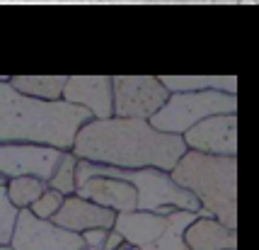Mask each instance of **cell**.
<instances>
[{
	"label": "cell",
	"instance_id": "3957f363",
	"mask_svg": "<svg viewBox=\"0 0 259 250\" xmlns=\"http://www.w3.org/2000/svg\"><path fill=\"white\" fill-rule=\"evenodd\" d=\"M172 180L199 199L206 214L237 231V158L187 151L172 168Z\"/></svg>",
	"mask_w": 259,
	"mask_h": 250
},
{
	"label": "cell",
	"instance_id": "d6a6232c",
	"mask_svg": "<svg viewBox=\"0 0 259 250\" xmlns=\"http://www.w3.org/2000/svg\"><path fill=\"white\" fill-rule=\"evenodd\" d=\"M254 3H257V5H259V0H254Z\"/></svg>",
	"mask_w": 259,
	"mask_h": 250
},
{
	"label": "cell",
	"instance_id": "5bb4252c",
	"mask_svg": "<svg viewBox=\"0 0 259 250\" xmlns=\"http://www.w3.org/2000/svg\"><path fill=\"white\" fill-rule=\"evenodd\" d=\"M189 250H237V231L228 228L215 216H196L184 231Z\"/></svg>",
	"mask_w": 259,
	"mask_h": 250
},
{
	"label": "cell",
	"instance_id": "5b68a950",
	"mask_svg": "<svg viewBox=\"0 0 259 250\" xmlns=\"http://www.w3.org/2000/svg\"><path fill=\"white\" fill-rule=\"evenodd\" d=\"M194 211L177 209L172 214H155V211H124L116 214L114 228L141 250H189L184 240V231L196 221Z\"/></svg>",
	"mask_w": 259,
	"mask_h": 250
},
{
	"label": "cell",
	"instance_id": "9c48e42d",
	"mask_svg": "<svg viewBox=\"0 0 259 250\" xmlns=\"http://www.w3.org/2000/svg\"><path fill=\"white\" fill-rule=\"evenodd\" d=\"M61 158H63V151L51 146L5 144L0 146V175L8 180L17 175H36L49 182Z\"/></svg>",
	"mask_w": 259,
	"mask_h": 250
},
{
	"label": "cell",
	"instance_id": "4fadbf2b",
	"mask_svg": "<svg viewBox=\"0 0 259 250\" xmlns=\"http://www.w3.org/2000/svg\"><path fill=\"white\" fill-rule=\"evenodd\" d=\"M75 194L90 199L95 204H102L107 209H114L116 214L124 211H136L138 209V192L131 182L121 180V177H112V175H95L80 182Z\"/></svg>",
	"mask_w": 259,
	"mask_h": 250
},
{
	"label": "cell",
	"instance_id": "8992f818",
	"mask_svg": "<svg viewBox=\"0 0 259 250\" xmlns=\"http://www.w3.org/2000/svg\"><path fill=\"white\" fill-rule=\"evenodd\" d=\"M213 114H237V97L221 90L172 92L165 107L158 114H153L148 122L158 131L182 136L194 124Z\"/></svg>",
	"mask_w": 259,
	"mask_h": 250
},
{
	"label": "cell",
	"instance_id": "7402d4cb",
	"mask_svg": "<svg viewBox=\"0 0 259 250\" xmlns=\"http://www.w3.org/2000/svg\"><path fill=\"white\" fill-rule=\"evenodd\" d=\"M124 243H126L124 236H121L116 228H112V231H109V238H107V243H104V250H119Z\"/></svg>",
	"mask_w": 259,
	"mask_h": 250
},
{
	"label": "cell",
	"instance_id": "4dcf8cb0",
	"mask_svg": "<svg viewBox=\"0 0 259 250\" xmlns=\"http://www.w3.org/2000/svg\"><path fill=\"white\" fill-rule=\"evenodd\" d=\"M85 250H104V248H85Z\"/></svg>",
	"mask_w": 259,
	"mask_h": 250
},
{
	"label": "cell",
	"instance_id": "f1b7e54d",
	"mask_svg": "<svg viewBox=\"0 0 259 250\" xmlns=\"http://www.w3.org/2000/svg\"><path fill=\"white\" fill-rule=\"evenodd\" d=\"M240 5H257L254 0H240Z\"/></svg>",
	"mask_w": 259,
	"mask_h": 250
},
{
	"label": "cell",
	"instance_id": "7a4b0ae2",
	"mask_svg": "<svg viewBox=\"0 0 259 250\" xmlns=\"http://www.w3.org/2000/svg\"><path fill=\"white\" fill-rule=\"evenodd\" d=\"M95 119L90 110L66 100L46 102L15 90L8 78H0V146L32 144L70 151L80 126Z\"/></svg>",
	"mask_w": 259,
	"mask_h": 250
},
{
	"label": "cell",
	"instance_id": "7c38bea8",
	"mask_svg": "<svg viewBox=\"0 0 259 250\" xmlns=\"http://www.w3.org/2000/svg\"><path fill=\"white\" fill-rule=\"evenodd\" d=\"M51 221L58 224L61 228H68V231L82 236L90 228H114L116 211L102 204H95V202L80 197V194H68L61 209H58V214Z\"/></svg>",
	"mask_w": 259,
	"mask_h": 250
},
{
	"label": "cell",
	"instance_id": "30bf717a",
	"mask_svg": "<svg viewBox=\"0 0 259 250\" xmlns=\"http://www.w3.org/2000/svg\"><path fill=\"white\" fill-rule=\"evenodd\" d=\"M182 136L189 151L208 156H237V114L206 117Z\"/></svg>",
	"mask_w": 259,
	"mask_h": 250
},
{
	"label": "cell",
	"instance_id": "603a6c76",
	"mask_svg": "<svg viewBox=\"0 0 259 250\" xmlns=\"http://www.w3.org/2000/svg\"><path fill=\"white\" fill-rule=\"evenodd\" d=\"M153 5H213V0H153Z\"/></svg>",
	"mask_w": 259,
	"mask_h": 250
},
{
	"label": "cell",
	"instance_id": "2e32d148",
	"mask_svg": "<svg viewBox=\"0 0 259 250\" xmlns=\"http://www.w3.org/2000/svg\"><path fill=\"white\" fill-rule=\"evenodd\" d=\"M8 80L15 90H20L27 97L56 102V100H63L68 76H12Z\"/></svg>",
	"mask_w": 259,
	"mask_h": 250
},
{
	"label": "cell",
	"instance_id": "4316f807",
	"mask_svg": "<svg viewBox=\"0 0 259 250\" xmlns=\"http://www.w3.org/2000/svg\"><path fill=\"white\" fill-rule=\"evenodd\" d=\"M213 5H240V0H213Z\"/></svg>",
	"mask_w": 259,
	"mask_h": 250
},
{
	"label": "cell",
	"instance_id": "f546056e",
	"mask_svg": "<svg viewBox=\"0 0 259 250\" xmlns=\"http://www.w3.org/2000/svg\"><path fill=\"white\" fill-rule=\"evenodd\" d=\"M0 250H15L12 245H0Z\"/></svg>",
	"mask_w": 259,
	"mask_h": 250
},
{
	"label": "cell",
	"instance_id": "ba28073f",
	"mask_svg": "<svg viewBox=\"0 0 259 250\" xmlns=\"http://www.w3.org/2000/svg\"><path fill=\"white\" fill-rule=\"evenodd\" d=\"M10 245L15 250H85V240L80 233L61 228L49 219H39L32 209H20Z\"/></svg>",
	"mask_w": 259,
	"mask_h": 250
},
{
	"label": "cell",
	"instance_id": "9a60e30c",
	"mask_svg": "<svg viewBox=\"0 0 259 250\" xmlns=\"http://www.w3.org/2000/svg\"><path fill=\"white\" fill-rule=\"evenodd\" d=\"M162 85L169 92H199V90H221L237 95L235 76H160Z\"/></svg>",
	"mask_w": 259,
	"mask_h": 250
},
{
	"label": "cell",
	"instance_id": "6da1fadb",
	"mask_svg": "<svg viewBox=\"0 0 259 250\" xmlns=\"http://www.w3.org/2000/svg\"><path fill=\"white\" fill-rule=\"evenodd\" d=\"M70 151L78 160H90L97 165H112L121 170L160 168L172 172L189 148L184 136L158 131L148 119L109 117L85 122Z\"/></svg>",
	"mask_w": 259,
	"mask_h": 250
},
{
	"label": "cell",
	"instance_id": "83f0119b",
	"mask_svg": "<svg viewBox=\"0 0 259 250\" xmlns=\"http://www.w3.org/2000/svg\"><path fill=\"white\" fill-rule=\"evenodd\" d=\"M119 250H141V248H136V245H131V243H124Z\"/></svg>",
	"mask_w": 259,
	"mask_h": 250
},
{
	"label": "cell",
	"instance_id": "e0dca14e",
	"mask_svg": "<svg viewBox=\"0 0 259 250\" xmlns=\"http://www.w3.org/2000/svg\"><path fill=\"white\" fill-rule=\"evenodd\" d=\"M46 187H49V182L36 175H17V177H10L5 185L12 206H17V209H29L46 192Z\"/></svg>",
	"mask_w": 259,
	"mask_h": 250
},
{
	"label": "cell",
	"instance_id": "1f68e13d",
	"mask_svg": "<svg viewBox=\"0 0 259 250\" xmlns=\"http://www.w3.org/2000/svg\"><path fill=\"white\" fill-rule=\"evenodd\" d=\"M0 3H10V0H0Z\"/></svg>",
	"mask_w": 259,
	"mask_h": 250
},
{
	"label": "cell",
	"instance_id": "52a82bcc",
	"mask_svg": "<svg viewBox=\"0 0 259 250\" xmlns=\"http://www.w3.org/2000/svg\"><path fill=\"white\" fill-rule=\"evenodd\" d=\"M114 117L150 119L158 114L172 92L162 85L160 76H112Z\"/></svg>",
	"mask_w": 259,
	"mask_h": 250
},
{
	"label": "cell",
	"instance_id": "cb8c5ba5",
	"mask_svg": "<svg viewBox=\"0 0 259 250\" xmlns=\"http://www.w3.org/2000/svg\"><path fill=\"white\" fill-rule=\"evenodd\" d=\"M102 5H153V0H102Z\"/></svg>",
	"mask_w": 259,
	"mask_h": 250
},
{
	"label": "cell",
	"instance_id": "8fae6325",
	"mask_svg": "<svg viewBox=\"0 0 259 250\" xmlns=\"http://www.w3.org/2000/svg\"><path fill=\"white\" fill-rule=\"evenodd\" d=\"M63 100L90 110L95 119H109L114 117L112 76H68Z\"/></svg>",
	"mask_w": 259,
	"mask_h": 250
},
{
	"label": "cell",
	"instance_id": "d6986e66",
	"mask_svg": "<svg viewBox=\"0 0 259 250\" xmlns=\"http://www.w3.org/2000/svg\"><path fill=\"white\" fill-rule=\"evenodd\" d=\"M17 206H12L5 185H0V245H10L15 221H17Z\"/></svg>",
	"mask_w": 259,
	"mask_h": 250
},
{
	"label": "cell",
	"instance_id": "277c9868",
	"mask_svg": "<svg viewBox=\"0 0 259 250\" xmlns=\"http://www.w3.org/2000/svg\"><path fill=\"white\" fill-rule=\"evenodd\" d=\"M95 175H112L131 182L138 192V211H155V214H172L177 209L194 211L201 216L203 206L189 190L180 187L172 175L160 168H138V170H121L112 165H97L90 160H78V185Z\"/></svg>",
	"mask_w": 259,
	"mask_h": 250
},
{
	"label": "cell",
	"instance_id": "ffe728a7",
	"mask_svg": "<svg viewBox=\"0 0 259 250\" xmlns=\"http://www.w3.org/2000/svg\"><path fill=\"white\" fill-rule=\"evenodd\" d=\"M63 199H66V194H61L58 190H51V187H46V192L34 202L29 209H32L34 216H39V219H54L58 214V209L63 204Z\"/></svg>",
	"mask_w": 259,
	"mask_h": 250
},
{
	"label": "cell",
	"instance_id": "d4e9b609",
	"mask_svg": "<svg viewBox=\"0 0 259 250\" xmlns=\"http://www.w3.org/2000/svg\"><path fill=\"white\" fill-rule=\"evenodd\" d=\"M27 5H63V0H27Z\"/></svg>",
	"mask_w": 259,
	"mask_h": 250
},
{
	"label": "cell",
	"instance_id": "484cf974",
	"mask_svg": "<svg viewBox=\"0 0 259 250\" xmlns=\"http://www.w3.org/2000/svg\"><path fill=\"white\" fill-rule=\"evenodd\" d=\"M102 0H63V5H97Z\"/></svg>",
	"mask_w": 259,
	"mask_h": 250
},
{
	"label": "cell",
	"instance_id": "44dd1931",
	"mask_svg": "<svg viewBox=\"0 0 259 250\" xmlns=\"http://www.w3.org/2000/svg\"><path fill=\"white\" fill-rule=\"evenodd\" d=\"M109 231L112 228H90V231L82 233V240H85L88 248H104V243L109 238Z\"/></svg>",
	"mask_w": 259,
	"mask_h": 250
},
{
	"label": "cell",
	"instance_id": "ac0fdd59",
	"mask_svg": "<svg viewBox=\"0 0 259 250\" xmlns=\"http://www.w3.org/2000/svg\"><path fill=\"white\" fill-rule=\"evenodd\" d=\"M49 187L61 194H75L78 190V156L73 151H63V158L58 160L54 175L49 177Z\"/></svg>",
	"mask_w": 259,
	"mask_h": 250
}]
</instances>
